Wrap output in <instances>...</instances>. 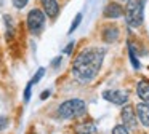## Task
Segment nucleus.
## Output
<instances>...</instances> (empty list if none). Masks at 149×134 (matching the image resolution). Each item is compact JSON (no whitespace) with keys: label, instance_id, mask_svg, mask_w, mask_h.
I'll return each instance as SVG.
<instances>
[{"label":"nucleus","instance_id":"obj_1","mask_svg":"<svg viewBox=\"0 0 149 134\" xmlns=\"http://www.w3.org/2000/svg\"><path fill=\"white\" fill-rule=\"evenodd\" d=\"M106 48L103 46H88L84 48L72 61V73L75 80L80 83H90L98 75L103 66Z\"/></svg>","mask_w":149,"mask_h":134},{"label":"nucleus","instance_id":"obj_2","mask_svg":"<svg viewBox=\"0 0 149 134\" xmlns=\"http://www.w3.org/2000/svg\"><path fill=\"white\" fill-rule=\"evenodd\" d=\"M125 22L132 29H139L144 22V3L143 0H127L125 3Z\"/></svg>","mask_w":149,"mask_h":134},{"label":"nucleus","instance_id":"obj_3","mask_svg":"<svg viewBox=\"0 0 149 134\" xmlns=\"http://www.w3.org/2000/svg\"><path fill=\"white\" fill-rule=\"evenodd\" d=\"M87 112V104L82 99H68L58 107V117L63 120L77 118Z\"/></svg>","mask_w":149,"mask_h":134},{"label":"nucleus","instance_id":"obj_4","mask_svg":"<svg viewBox=\"0 0 149 134\" xmlns=\"http://www.w3.org/2000/svg\"><path fill=\"white\" fill-rule=\"evenodd\" d=\"M45 21H47L45 13H43L40 8H32L26 16L27 30H29L32 35H40L43 32V29H45Z\"/></svg>","mask_w":149,"mask_h":134},{"label":"nucleus","instance_id":"obj_5","mask_svg":"<svg viewBox=\"0 0 149 134\" xmlns=\"http://www.w3.org/2000/svg\"><path fill=\"white\" fill-rule=\"evenodd\" d=\"M103 97L107 102L116 105H123L128 102V94L125 91H120V89H107V91L103 93Z\"/></svg>","mask_w":149,"mask_h":134},{"label":"nucleus","instance_id":"obj_6","mask_svg":"<svg viewBox=\"0 0 149 134\" xmlns=\"http://www.w3.org/2000/svg\"><path fill=\"white\" fill-rule=\"evenodd\" d=\"M122 121H123V126H127L128 129H136L138 126V121H136V113H135V107L132 105H125L122 108Z\"/></svg>","mask_w":149,"mask_h":134},{"label":"nucleus","instance_id":"obj_7","mask_svg":"<svg viewBox=\"0 0 149 134\" xmlns=\"http://www.w3.org/2000/svg\"><path fill=\"white\" fill-rule=\"evenodd\" d=\"M40 5H42V11L45 13L47 18L55 19L59 15V3L58 0H40Z\"/></svg>","mask_w":149,"mask_h":134},{"label":"nucleus","instance_id":"obj_8","mask_svg":"<svg viewBox=\"0 0 149 134\" xmlns=\"http://www.w3.org/2000/svg\"><path fill=\"white\" fill-rule=\"evenodd\" d=\"M101 37H103L104 43H116L120 37V29L117 27L116 24H109L103 29L101 32Z\"/></svg>","mask_w":149,"mask_h":134},{"label":"nucleus","instance_id":"obj_9","mask_svg":"<svg viewBox=\"0 0 149 134\" xmlns=\"http://www.w3.org/2000/svg\"><path fill=\"white\" fill-rule=\"evenodd\" d=\"M103 16L106 19H117L120 16H123V6L120 3H116V2H111L104 6V11H103Z\"/></svg>","mask_w":149,"mask_h":134},{"label":"nucleus","instance_id":"obj_10","mask_svg":"<svg viewBox=\"0 0 149 134\" xmlns=\"http://www.w3.org/2000/svg\"><path fill=\"white\" fill-rule=\"evenodd\" d=\"M135 113L138 115V121L144 128H149V104L146 102H139L135 107Z\"/></svg>","mask_w":149,"mask_h":134},{"label":"nucleus","instance_id":"obj_11","mask_svg":"<svg viewBox=\"0 0 149 134\" xmlns=\"http://www.w3.org/2000/svg\"><path fill=\"white\" fill-rule=\"evenodd\" d=\"M74 129H75V134H96L98 128L91 121H80V123L75 124Z\"/></svg>","mask_w":149,"mask_h":134},{"label":"nucleus","instance_id":"obj_12","mask_svg":"<svg viewBox=\"0 0 149 134\" xmlns=\"http://www.w3.org/2000/svg\"><path fill=\"white\" fill-rule=\"evenodd\" d=\"M136 93H138V97L141 99V102L149 104V82L148 80H139L138 85H136Z\"/></svg>","mask_w":149,"mask_h":134},{"label":"nucleus","instance_id":"obj_13","mask_svg":"<svg viewBox=\"0 0 149 134\" xmlns=\"http://www.w3.org/2000/svg\"><path fill=\"white\" fill-rule=\"evenodd\" d=\"M128 54H130V62H132V66L135 67L136 70L141 67V64H139V59H138V54L135 53V48H133L132 43H128Z\"/></svg>","mask_w":149,"mask_h":134},{"label":"nucleus","instance_id":"obj_14","mask_svg":"<svg viewBox=\"0 0 149 134\" xmlns=\"http://www.w3.org/2000/svg\"><path fill=\"white\" fill-rule=\"evenodd\" d=\"M43 75H45V69H43V67H40V69L37 70V73L32 77V80H31V83H32V85H37V83H39L40 80H42V77H43Z\"/></svg>","mask_w":149,"mask_h":134},{"label":"nucleus","instance_id":"obj_15","mask_svg":"<svg viewBox=\"0 0 149 134\" xmlns=\"http://www.w3.org/2000/svg\"><path fill=\"white\" fill-rule=\"evenodd\" d=\"M80 22H82V13H79V15L74 18V22L71 24V27H69V34H72V32L79 27V24H80Z\"/></svg>","mask_w":149,"mask_h":134},{"label":"nucleus","instance_id":"obj_16","mask_svg":"<svg viewBox=\"0 0 149 134\" xmlns=\"http://www.w3.org/2000/svg\"><path fill=\"white\" fill-rule=\"evenodd\" d=\"M112 134H130V131H128V128L123 126V124H117V126H114Z\"/></svg>","mask_w":149,"mask_h":134},{"label":"nucleus","instance_id":"obj_17","mask_svg":"<svg viewBox=\"0 0 149 134\" xmlns=\"http://www.w3.org/2000/svg\"><path fill=\"white\" fill-rule=\"evenodd\" d=\"M27 2H29V0H11V3H13V6L16 10H23L24 6L27 5Z\"/></svg>","mask_w":149,"mask_h":134},{"label":"nucleus","instance_id":"obj_18","mask_svg":"<svg viewBox=\"0 0 149 134\" xmlns=\"http://www.w3.org/2000/svg\"><path fill=\"white\" fill-rule=\"evenodd\" d=\"M32 83H27V86H26V89H24V102H29V99H31V91H32Z\"/></svg>","mask_w":149,"mask_h":134},{"label":"nucleus","instance_id":"obj_19","mask_svg":"<svg viewBox=\"0 0 149 134\" xmlns=\"http://www.w3.org/2000/svg\"><path fill=\"white\" fill-rule=\"evenodd\" d=\"M8 126V118L7 117H0V131H3Z\"/></svg>","mask_w":149,"mask_h":134},{"label":"nucleus","instance_id":"obj_20","mask_svg":"<svg viewBox=\"0 0 149 134\" xmlns=\"http://www.w3.org/2000/svg\"><path fill=\"white\" fill-rule=\"evenodd\" d=\"M74 45H75L74 41H72V43H69L68 46L64 48V53H66V54H71V53H72V50H74Z\"/></svg>","mask_w":149,"mask_h":134},{"label":"nucleus","instance_id":"obj_21","mask_svg":"<svg viewBox=\"0 0 149 134\" xmlns=\"http://www.w3.org/2000/svg\"><path fill=\"white\" fill-rule=\"evenodd\" d=\"M61 61H63V57H61V56H58V57H56V59L52 62V66H53V67H58L59 64H61Z\"/></svg>","mask_w":149,"mask_h":134},{"label":"nucleus","instance_id":"obj_22","mask_svg":"<svg viewBox=\"0 0 149 134\" xmlns=\"http://www.w3.org/2000/svg\"><path fill=\"white\" fill-rule=\"evenodd\" d=\"M48 96H50V91H48V89H47V91H43L42 94H40V99H42V101H45V99L48 97Z\"/></svg>","mask_w":149,"mask_h":134}]
</instances>
